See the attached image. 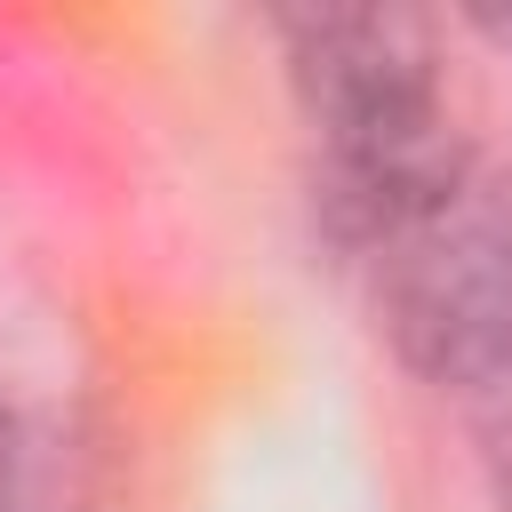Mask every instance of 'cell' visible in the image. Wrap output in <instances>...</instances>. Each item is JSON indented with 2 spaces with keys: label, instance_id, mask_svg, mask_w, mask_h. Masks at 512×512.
Listing matches in <instances>:
<instances>
[{
  "label": "cell",
  "instance_id": "obj_4",
  "mask_svg": "<svg viewBox=\"0 0 512 512\" xmlns=\"http://www.w3.org/2000/svg\"><path fill=\"white\" fill-rule=\"evenodd\" d=\"M472 24H480V32H488V40H504V48H512V16H504V8H480V16H472Z\"/></svg>",
  "mask_w": 512,
  "mask_h": 512
},
{
  "label": "cell",
  "instance_id": "obj_5",
  "mask_svg": "<svg viewBox=\"0 0 512 512\" xmlns=\"http://www.w3.org/2000/svg\"><path fill=\"white\" fill-rule=\"evenodd\" d=\"M0 472H8V416H0Z\"/></svg>",
  "mask_w": 512,
  "mask_h": 512
},
{
  "label": "cell",
  "instance_id": "obj_2",
  "mask_svg": "<svg viewBox=\"0 0 512 512\" xmlns=\"http://www.w3.org/2000/svg\"><path fill=\"white\" fill-rule=\"evenodd\" d=\"M280 40H288V72L320 144L448 120L440 72H432V24L408 8H296L280 16Z\"/></svg>",
  "mask_w": 512,
  "mask_h": 512
},
{
  "label": "cell",
  "instance_id": "obj_3",
  "mask_svg": "<svg viewBox=\"0 0 512 512\" xmlns=\"http://www.w3.org/2000/svg\"><path fill=\"white\" fill-rule=\"evenodd\" d=\"M488 472H496V504L512 512V408L488 424Z\"/></svg>",
  "mask_w": 512,
  "mask_h": 512
},
{
  "label": "cell",
  "instance_id": "obj_1",
  "mask_svg": "<svg viewBox=\"0 0 512 512\" xmlns=\"http://www.w3.org/2000/svg\"><path fill=\"white\" fill-rule=\"evenodd\" d=\"M376 320L392 352L432 384L512 376V176L464 160L376 256Z\"/></svg>",
  "mask_w": 512,
  "mask_h": 512
}]
</instances>
